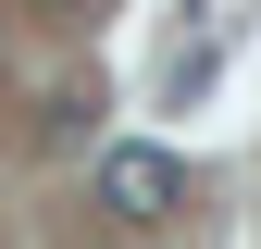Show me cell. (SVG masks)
<instances>
[{
  "label": "cell",
  "instance_id": "1",
  "mask_svg": "<svg viewBox=\"0 0 261 249\" xmlns=\"http://www.w3.org/2000/svg\"><path fill=\"white\" fill-rule=\"evenodd\" d=\"M100 200L124 212V225H162V212L187 200V175H174V150H149V137H124V150H100Z\"/></svg>",
  "mask_w": 261,
  "mask_h": 249
}]
</instances>
